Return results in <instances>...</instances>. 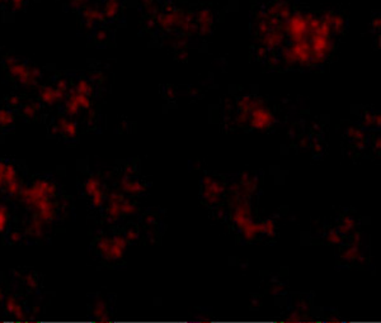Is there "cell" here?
<instances>
[{
    "label": "cell",
    "mask_w": 381,
    "mask_h": 323,
    "mask_svg": "<svg viewBox=\"0 0 381 323\" xmlns=\"http://www.w3.org/2000/svg\"><path fill=\"white\" fill-rule=\"evenodd\" d=\"M8 214L9 213L7 209L4 207H0V232H4L8 227V220H9Z\"/></svg>",
    "instance_id": "6da1fadb"
}]
</instances>
